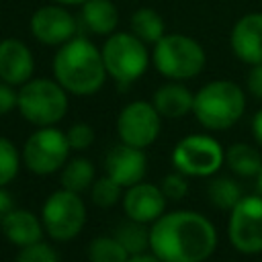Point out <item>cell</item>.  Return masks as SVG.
Listing matches in <instances>:
<instances>
[{
    "mask_svg": "<svg viewBox=\"0 0 262 262\" xmlns=\"http://www.w3.org/2000/svg\"><path fill=\"white\" fill-rule=\"evenodd\" d=\"M127 262H162V260L154 254H137V256H129Z\"/></svg>",
    "mask_w": 262,
    "mask_h": 262,
    "instance_id": "e575fe53",
    "label": "cell"
},
{
    "mask_svg": "<svg viewBox=\"0 0 262 262\" xmlns=\"http://www.w3.org/2000/svg\"><path fill=\"white\" fill-rule=\"evenodd\" d=\"M256 178H258V180H256V186H258V194L262 196V170L258 172V176H256Z\"/></svg>",
    "mask_w": 262,
    "mask_h": 262,
    "instance_id": "8d00e7d4",
    "label": "cell"
},
{
    "mask_svg": "<svg viewBox=\"0 0 262 262\" xmlns=\"http://www.w3.org/2000/svg\"><path fill=\"white\" fill-rule=\"evenodd\" d=\"M117 133L123 143L133 147H147L160 133V113L154 102L133 100L121 108L117 117Z\"/></svg>",
    "mask_w": 262,
    "mask_h": 262,
    "instance_id": "8fae6325",
    "label": "cell"
},
{
    "mask_svg": "<svg viewBox=\"0 0 262 262\" xmlns=\"http://www.w3.org/2000/svg\"><path fill=\"white\" fill-rule=\"evenodd\" d=\"M227 235L242 254L262 252V196H242L231 209Z\"/></svg>",
    "mask_w": 262,
    "mask_h": 262,
    "instance_id": "30bf717a",
    "label": "cell"
},
{
    "mask_svg": "<svg viewBox=\"0 0 262 262\" xmlns=\"http://www.w3.org/2000/svg\"><path fill=\"white\" fill-rule=\"evenodd\" d=\"M82 20L94 35H113L119 25V10L111 0H86L82 4Z\"/></svg>",
    "mask_w": 262,
    "mask_h": 262,
    "instance_id": "d6986e66",
    "label": "cell"
},
{
    "mask_svg": "<svg viewBox=\"0 0 262 262\" xmlns=\"http://www.w3.org/2000/svg\"><path fill=\"white\" fill-rule=\"evenodd\" d=\"M229 45L244 63H262V12L244 14L231 29Z\"/></svg>",
    "mask_w": 262,
    "mask_h": 262,
    "instance_id": "2e32d148",
    "label": "cell"
},
{
    "mask_svg": "<svg viewBox=\"0 0 262 262\" xmlns=\"http://www.w3.org/2000/svg\"><path fill=\"white\" fill-rule=\"evenodd\" d=\"M92 182H94V166L90 160L74 158V160L63 164V172H61V186L63 188L80 194L82 190L90 188Z\"/></svg>",
    "mask_w": 262,
    "mask_h": 262,
    "instance_id": "7402d4cb",
    "label": "cell"
},
{
    "mask_svg": "<svg viewBox=\"0 0 262 262\" xmlns=\"http://www.w3.org/2000/svg\"><path fill=\"white\" fill-rule=\"evenodd\" d=\"M18 166H20V156L14 143L0 135V186H6L8 182L14 180V176L18 174Z\"/></svg>",
    "mask_w": 262,
    "mask_h": 262,
    "instance_id": "484cf974",
    "label": "cell"
},
{
    "mask_svg": "<svg viewBox=\"0 0 262 262\" xmlns=\"http://www.w3.org/2000/svg\"><path fill=\"white\" fill-rule=\"evenodd\" d=\"M225 160L217 139L209 135H188L172 151V164L186 176H213Z\"/></svg>",
    "mask_w": 262,
    "mask_h": 262,
    "instance_id": "9c48e42d",
    "label": "cell"
},
{
    "mask_svg": "<svg viewBox=\"0 0 262 262\" xmlns=\"http://www.w3.org/2000/svg\"><path fill=\"white\" fill-rule=\"evenodd\" d=\"M70 143L63 131L51 127H39L25 141L23 160L25 166L35 174H53L57 172L70 156Z\"/></svg>",
    "mask_w": 262,
    "mask_h": 262,
    "instance_id": "ba28073f",
    "label": "cell"
},
{
    "mask_svg": "<svg viewBox=\"0 0 262 262\" xmlns=\"http://www.w3.org/2000/svg\"><path fill=\"white\" fill-rule=\"evenodd\" d=\"M0 227H2L4 237L8 242H12L14 246H18V248L41 242V235H43V229H45L43 221L27 209H12L0 221Z\"/></svg>",
    "mask_w": 262,
    "mask_h": 262,
    "instance_id": "e0dca14e",
    "label": "cell"
},
{
    "mask_svg": "<svg viewBox=\"0 0 262 262\" xmlns=\"http://www.w3.org/2000/svg\"><path fill=\"white\" fill-rule=\"evenodd\" d=\"M123 209L127 217L133 221L154 223L166 211V194L156 184L137 182L127 188L123 196Z\"/></svg>",
    "mask_w": 262,
    "mask_h": 262,
    "instance_id": "5bb4252c",
    "label": "cell"
},
{
    "mask_svg": "<svg viewBox=\"0 0 262 262\" xmlns=\"http://www.w3.org/2000/svg\"><path fill=\"white\" fill-rule=\"evenodd\" d=\"M252 133H254L258 145H262V108H260V111L254 115V119H252Z\"/></svg>",
    "mask_w": 262,
    "mask_h": 262,
    "instance_id": "836d02e7",
    "label": "cell"
},
{
    "mask_svg": "<svg viewBox=\"0 0 262 262\" xmlns=\"http://www.w3.org/2000/svg\"><path fill=\"white\" fill-rule=\"evenodd\" d=\"M16 262H59V256L49 244L35 242V244H29V246L20 248V252L16 256Z\"/></svg>",
    "mask_w": 262,
    "mask_h": 262,
    "instance_id": "83f0119b",
    "label": "cell"
},
{
    "mask_svg": "<svg viewBox=\"0 0 262 262\" xmlns=\"http://www.w3.org/2000/svg\"><path fill=\"white\" fill-rule=\"evenodd\" d=\"M55 4H63V6H74V4H84L86 0H53Z\"/></svg>",
    "mask_w": 262,
    "mask_h": 262,
    "instance_id": "d590c367",
    "label": "cell"
},
{
    "mask_svg": "<svg viewBox=\"0 0 262 262\" xmlns=\"http://www.w3.org/2000/svg\"><path fill=\"white\" fill-rule=\"evenodd\" d=\"M31 33L43 45H63L76 35V18L63 4H47L33 12Z\"/></svg>",
    "mask_w": 262,
    "mask_h": 262,
    "instance_id": "7c38bea8",
    "label": "cell"
},
{
    "mask_svg": "<svg viewBox=\"0 0 262 262\" xmlns=\"http://www.w3.org/2000/svg\"><path fill=\"white\" fill-rule=\"evenodd\" d=\"M16 98H18V92H14L10 84L0 80V115H6L8 111L16 108Z\"/></svg>",
    "mask_w": 262,
    "mask_h": 262,
    "instance_id": "4dcf8cb0",
    "label": "cell"
},
{
    "mask_svg": "<svg viewBox=\"0 0 262 262\" xmlns=\"http://www.w3.org/2000/svg\"><path fill=\"white\" fill-rule=\"evenodd\" d=\"M41 221L45 231L53 239L68 242L82 231L86 223V205L78 196V192H72L68 188L55 190L43 203Z\"/></svg>",
    "mask_w": 262,
    "mask_h": 262,
    "instance_id": "52a82bcc",
    "label": "cell"
},
{
    "mask_svg": "<svg viewBox=\"0 0 262 262\" xmlns=\"http://www.w3.org/2000/svg\"><path fill=\"white\" fill-rule=\"evenodd\" d=\"M143 225L145 223H139V221L129 219L127 223H121L117 227V231H115V237L127 250L129 256L143 254L149 248V229H145Z\"/></svg>",
    "mask_w": 262,
    "mask_h": 262,
    "instance_id": "603a6c76",
    "label": "cell"
},
{
    "mask_svg": "<svg viewBox=\"0 0 262 262\" xmlns=\"http://www.w3.org/2000/svg\"><path fill=\"white\" fill-rule=\"evenodd\" d=\"M100 53L106 74L123 86L143 76L149 63V53L145 43L133 33H113L104 41Z\"/></svg>",
    "mask_w": 262,
    "mask_h": 262,
    "instance_id": "8992f818",
    "label": "cell"
},
{
    "mask_svg": "<svg viewBox=\"0 0 262 262\" xmlns=\"http://www.w3.org/2000/svg\"><path fill=\"white\" fill-rule=\"evenodd\" d=\"M246 111L244 90L231 80H213L205 84L192 100L196 121L211 131L233 127Z\"/></svg>",
    "mask_w": 262,
    "mask_h": 262,
    "instance_id": "3957f363",
    "label": "cell"
},
{
    "mask_svg": "<svg viewBox=\"0 0 262 262\" xmlns=\"http://www.w3.org/2000/svg\"><path fill=\"white\" fill-rule=\"evenodd\" d=\"M192 100H194V94L186 86L170 82V84L160 86L154 92V100L151 102H154L156 111L160 113V117L180 119L188 111H192Z\"/></svg>",
    "mask_w": 262,
    "mask_h": 262,
    "instance_id": "ac0fdd59",
    "label": "cell"
},
{
    "mask_svg": "<svg viewBox=\"0 0 262 262\" xmlns=\"http://www.w3.org/2000/svg\"><path fill=\"white\" fill-rule=\"evenodd\" d=\"M154 66L170 80H190L205 68V49L188 35L172 33L154 43Z\"/></svg>",
    "mask_w": 262,
    "mask_h": 262,
    "instance_id": "5b68a950",
    "label": "cell"
},
{
    "mask_svg": "<svg viewBox=\"0 0 262 262\" xmlns=\"http://www.w3.org/2000/svg\"><path fill=\"white\" fill-rule=\"evenodd\" d=\"M162 192L166 194V199H172V201H180L186 192H188V180H186V174L182 172H174V174H166L164 180H162Z\"/></svg>",
    "mask_w": 262,
    "mask_h": 262,
    "instance_id": "f546056e",
    "label": "cell"
},
{
    "mask_svg": "<svg viewBox=\"0 0 262 262\" xmlns=\"http://www.w3.org/2000/svg\"><path fill=\"white\" fill-rule=\"evenodd\" d=\"M14 209V203H12V196L10 192L4 190V186H0V221Z\"/></svg>",
    "mask_w": 262,
    "mask_h": 262,
    "instance_id": "d6a6232c",
    "label": "cell"
},
{
    "mask_svg": "<svg viewBox=\"0 0 262 262\" xmlns=\"http://www.w3.org/2000/svg\"><path fill=\"white\" fill-rule=\"evenodd\" d=\"M209 199L217 209L231 211L235 207V203L242 199V188L233 178L217 176L209 184Z\"/></svg>",
    "mask_w": 262,
    "mask_h": 262,
    "instance_id": "cb8c5ba5",
    "label": "cell"
},
{
    "mask_svg": "<svg viewBox=\"0 0 262 262\" xmlns=\"http://www.w3.org/2000/svg\"><path fill=\"white\" fill-rule=\"evenodd\" d=\"M53 76L76 96H90L98 92L106 78L100 49L84 37H72L59 45L53 57Z\"/></svg>",
    "mask_w": 262,
    "mask_h": 262,
    "instance_id": "7a4b0ae2",
    "label": "cell"
},
{
    "mask_svg": "<svg viewBox=\"0 0 262 262\" xmlns=\"http://www.w3.org/2000/svg\"><path fill=\"white\" fill-rule=\"evenodd\" d=\"M35 59L31 49L14 37L0 41V80L10 86H23L31 80Z\"/></svg>",
    "mask_w": 262,
    "mask_h": 262,
    "instance_id": "9a60e30c",
    "label": "cell"
},
{
    "mask_svg": "<svg viewBox=\"0 0 262 262\" xmlns=\"http://www.w3.org/2000/svg\"><path fill=\"white\" fill-rule=\"evenodd\" d=\"M246 84H248L250 94H254L256 98L262 100V63H254L252 66V70L248 72Z\"/></svg>",
    "mask_w": 262,
    "mask_h": 262,
    "instance_id": "1f68e13d",
    "label": "cell"
},
{
    "mask_svg": "<svg viewBox=\"0 0 262 262\" xmlns=\"http://www.w3.org/2000/svg\"><path fill=\"white\" fill-rule=\"evenodd\" d=\"M225 162L233 174L244 178L258 176V172L262 170V156L250 143H233L225 151Z\"/></svg>",
    "mask_w": 262,
    "mask_h": 262,
    "instance_id": "ffe728a7",
    "label": "cell"
},
{
    "mask_svg": "<svg viewBox=\"0 0 262 262\" xmlns=\"http://www.w3.org/2000/svg\"><path fill=\"white\" fill-rule=\"evenodd\" d=\"M16 108L25 121L37 127H51L68 113V90L57 80H29L18 88Z\"/></svg>",
    "mask_w": 262,
    "mask_h": 262,
    "instance_id": "277c9868",
    "label": "cell"
},
{
    "mask_svg": "<svg viewBox=\"0 0 262 262\" xmlns=\"http://www.w3.org/2000/svg\"><path fill=\"white\" fill-rule=\"evenodd\" d=\"M66 137H68V143L72 149L76 151H84L90 147V143L94 141V131L90 125L86 123H74L68 131H66Z\"/></svg>",
    "mask_w": 262,
    "mask_h": 262,
    "instance_id": "f1b7e54d",
    "label": "cell"
},
{
    "mask_svg": "<svg viewBox=\"0 0 262 262\" xmlns=\"http://www.w3.org/2000/svg\"><path fill=\"white\" fill-rule=\"evenodd\" d=\"M131 33L143 43H158L164 33V18L151 8H137L131 14Z\"/></svg>",
    "mask_w": 262,
    "mask_h": 262,
    "instance_id": "44dd1931",
    "label": "cell"
},
{
    "mask_svg": "<svg viewBox=\"0 0 262 262\" xmlns=\"http://www.w3.org/2000/svg\"><path fill=\"white\" fill-rule=\"evenodd\" d=\"M147 170V160L141 147H133L127 143H117L108 149L104 158V172L121 186H133L143 180Z\"/></svg>",
    "mask_w": 262,
    "mask_h": 262,
    "instance_id": "4fadbf2b",
    "label": "cell"
},
{
    "mask_svg": "<svg viewBox=\"0 0 262 262\" xmlns=\"http://www.w3.org/2000/svg\"><path fill=\"white\" fill-rule=\"evenodd\" d=\"M215 246V225L196 211L164 213L149 227V250L162 262H205Z\"/></svg>",
    "mask_w": 262,
    "mask_h": 262,
    "instance_id": "6da1fadb",
    "label": "cell"
},
{
    "mask_svg": "<svg viewBox=\"0 0 262 262\" xmlns=\"http://www.w3.org/2000/svg\"><path fill=\"white\" fill-rule=\"evenodd\" d=\"M121 184L117 182V180H113L111 176H102V178H98V180H94L92 182V201H94V205H98V207H113L119 199H121Z\"/></svg>",
    "mask_w": 262,
    "mask_h": 262,
    "instance_id": "4316f807",
    "label": "cell"
},
{
    "mask_svg": "<svg viewBox=\"0 0 262 262\" xmlns=\"http://www.w3.org/2000/svg\"><path fill=\"white\" fill-rule=\"evenodd\" d=\"M88 260L90 262H127L129 254L119 244V239L115 235L113 237L100 235V237H94L90 242V246H88Z\"/></svg>",
    "mask_w": 262,
    "mask_h": 262,
    "instance_id": "d4e9b609",
    "label": "cell"
}]
</instances>
